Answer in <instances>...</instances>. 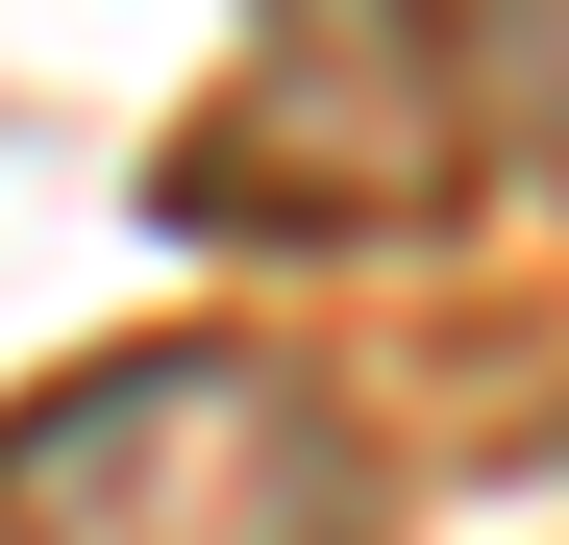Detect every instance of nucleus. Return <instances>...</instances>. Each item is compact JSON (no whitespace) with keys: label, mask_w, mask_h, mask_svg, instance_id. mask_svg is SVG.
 I'll list each match as a JSON object with an SVG mask.
<instances>
[{"label":"nucleus","mask_w":569,"mask_h":545,"mask_svg":"<svg viewBox=\"0 0 569 545\" xmlns=\"http://www.w3.org/2000/svg\"><path fill=\"white\" fill-rule=\"evenodd\" d=\"M0 545H371V446L298 347H100L0 397Z\"/></svg>","instance_id":"nucleus-1"},{"label":"nucleus","mask_w":569,"mask_h":545,"mask_svg":"<svg viewBox=\"0 0 569 545\" xmlns=\"http://www.w3.org/2000/svg\"><path fill=\"white\" fill-rule=\"evenodd\" d=\"M446 75H470V149L569 199V0H470V26H446Z\"/></svg>","instance_id":"nucleus-2"}]
</instances>
